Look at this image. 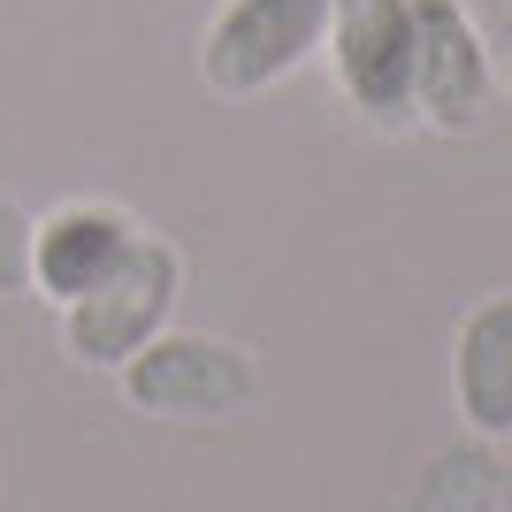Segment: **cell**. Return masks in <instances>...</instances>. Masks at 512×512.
<instances>
[{
    "mask_svg": "<svg viewBox=\"0 0 512 512\" xmlns=\"http://www.w3.org/2000/svg\"><path fill=\"white\" fill-rule=\"evenodd\" d=\"M329 39V0H222L199 39V77L222 100H253Z\"/></svg>",
    "mask_w": 512,
    "mask_h": 512,
    "instance_id": "3957f363",
    "label": "cell"
},
{
    "mask_svg": "<svg viewBox=\"0 0 512 512\" xmlns=\"http://www.w3.org/2000/svg\"><path fill=\"white\" fill-rule=\"evenodd\" d=\"M490 107V54L459 0H413V115L436 130H474Z\"/></svg>",
    "mask_w": 512,
    "mask_h": 512,
    "instance_id": "5b68a950",
    "label": "cell"
},
{
    "mask_svg": "<svg viewBox=\"0 0 512 512\" xmlns=\"http://www.w3.org/2000/svg\"><path fill=\"white\" fill-rule=\"evenodd\" d=\"M0 291H31V214L0 192Z\"/></svg>",
    "mask_w": 512,
    "mask_h": 512,
    "instance_id": "ba28073f",
    "label": "cell"
},
{
    "mask_svg": "<svg viewBox=\"0 0 512 512\" xmlns=\"http://www.w3.org/2000/svg\"><path fill=\"white\" fill-rule=\"evenodd\" d=\"M123 398L146 421H237L260 398V367L245 344L207 337V329H161L146 352L115 367Z\"/></svg>",
    "mask_w": 512,
    "mask_h": 512,
    "instance_id": "7a4b0ae2",
    "label": "cell"
},
{
    "mask_svg": "<svg viewBox=\"0 0 512 512\" xmlns=\"http://www.w3.org/2000/svg\"><path fill=\"white\" fill-rule=\"evenodd\" d=\"M321 46L367 123H413V0H329Z\"/></svg>",
    "mask_w": 512,
    "mask_h": 512,
    "instance_id": "277c9868",
    "label": "cell"
},
{
    "mask_svg": "<svg viewBox=\"0 0 512 512\" xmlns=\"http://www.w3.org/2000/svg\"><path fill=\"white\" fill-rule=\"evenodd\" d=\"M130 245H138V222L107 199H69L54 214H31V291L62 314L123 268Z\"/></svg>",
    "mask_w": 512,
    "mask_h": 512,
    "instance_id": "8992f818",
    "label": "cell"
},
{
    "mask_svg": "<svg viewBox=\"0 0 512 512\" xmlns=\"http://www.w3.org/2000/svg\"><path fill=\"white\" fill-rule=\"evenodd\" d=\"M505 92H512V62H505Z\"/></svg>",
    "mask_w": 512,
    "mask_h": 512,
    "instance_id": "9c48e42d",
    "label": "cell"
},
{
    "mask_svg": "<svg viewBox=\"0 0 512 512\" xmlns=\"http://www.w3.org/2000/svg\"><path fill=\"white\" fill-rule=\"evenodd\" d=\"M451 383L459 413L482 436H512V291L482 299L459 321V352H451Z\"/></svg>",
    "mask_w": 512,
    "mask_h": 512,
    "instance_id": "52a82bcc",
    "label": "cell"
},
{
    "mask_svg": "<svg viewBox=\"0 0 512 512\" xmlns=\"http://www.w3.org/2000/svg\"><path fill=\"white\" fill-rule=\"evenodd\" d=\"M176 299H184V253H176L169 237L138 230V245L123 253V268H115L100 291H85L77 306H62V352L77 367L115 375L130 352H146V344L176 321Z\"/></svg>",
    "mask_w": 512,
    "mask_h": 512,
    "instance_id": "6da1fadb",
    "label": "cell"
}]
</instances>
